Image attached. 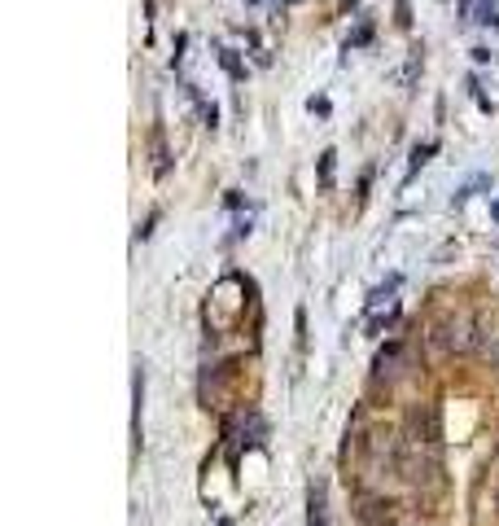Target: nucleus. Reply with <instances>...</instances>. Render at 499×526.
I'll return each mask as SVG.
<instances>
[{
  "label": "nucleus",
  "instance_id": "f257e3e1",
  "mask_svg": "<svg viewBox=\"0 0 499 526\" xmlns=\"http://www.w3.org/2000/svg\"><path fill=\"white\" fill-rule=\"evenodd\" d=\"M429 342L442 351V355H464V351H473L477 347V320L473 316H447L434 325V334H429Z\"/></svg>",
  "mask_w": 499,
  "mask_h": 526
},
{
  "label": "nucleus",
  "instance_id": "f03ea898",
  "mask_svg": "<svg viewBox=\"0 0 499 526\" xmlns=\"http://www.w3.org/2000/svg\"><path fill=\"white\" fill-rule=\"evenodd\" d=\"M394 500H386V496H363L359 500V522L363 526H390L394 522Z\"/></svg>",
  "mask_w": 499,
  "mask_h": 526
},
{
  "label": "nucleus",
  "instance_id": "7ed1b4c3",
  "mask_svg": "<svg viewBox=\"0 0 499 526\" xmlns=\"http://www.w3.org/2000/svg\"><path fill=\"white\" fill-rule=\"evenodd\" d=\"M403 355H407V347H403V342H386V347H381V355H377V382H394V377L398 373H403V369H398V364H403Z\"/></svg>",
  "mask_w": 499,
  "mask_h": 526
},
{
  "label": "nucleus",
  "instance_id": "20e7f679",
  "mask_svg": "<svg viewBox=\"0 0 499 526\" xmlns=\"http://www.w3.org/2000/svg\"><path fill=\"white\" fill-rule=\"evenodd\" d=\"M368 465H373V469L394 465V434H390V430H373V434H368Z\"/></svg>",
  "mask_w": 499,
  "mask_h": 526
},
{
  "label": "nucleus",
  "instance_id": "39448f33",
  "mask_svg": "<svg viewBox=\"0 0 499 526\" xmlns=\"http://www.w3.org/2000/svg\"><path fill=\"white\" fill-rule=\"evenodd\" d=\"M307 526H328V504H324V483L311 487V500H307Z\"/></svg>",
  "mask_w": 499,
  "mask_h": 526
},
{
  "label": "nucleus",
  "instance_id": "423d86ee",
  "mask_svg": "<svg viewBox=\"0 0 499 526\" xmlns=\"http://www.w3.org/2000/svg\"><path fill=\"white\" fill-rule=\"evenodd\" d=\"M495 18H499V9L486 0V5H482V18H477V22H491V27H495Z\"/></svg>",
  "mask_w": 499,
  "mask_h": 526
},
{
  "label": "nucleus",
  "instance_id": "0eeeda50",
  "mask_svg": "<svg viewBox=\"0 0 499 526\" xmlns=\"http://www.w3.org/2000/svg\"><path fill=\"white\" fill-rule=\"evenodd\" d=\"M495 500H499V496H495Z\"/></svg>",
  "mask_w": 499,
  "mask_h": 526
}]
</instances>
